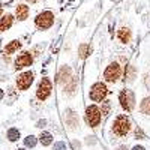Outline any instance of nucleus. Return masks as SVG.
I'll return each mask as SVG.
<instances>
[{"mask_svg":"<svg viewBox=\"0 0 150 150\" xmlns=\"http://www.w3.org/2000/svg\"><path fill=\"white\" fill-rule=\"evenodd\" d=\"M132 150H146V149H144L143 146H135V147H134Z\"/></svg>","mask_w":150,"mask_h":150,"instance_id":"obj_27","label":"nucleus"},{"mask_svg":"<svg viewBox=\"0 0 150 150\" xmlns=\"http://www.w3.org/2000/svg\"><path fill=\"white\" fill-rule=\"evenodd\" d=\"M108 89L104 83H95L90 89V98L93 101H102V99L107 96Z\"/></svg>","mask_w":150,"mask_h":150,"instance_id":"obj_5","label":"nucleus"},{"mask_svg":"<svg viewBox=\"0 0 150 150\" xmlns=\"http://www.w3.org/2000/svg\"><path fill=\"white\" fill-rule=\"evenodd\" d=\"M39 141H41L42 146H50V144H51V141H53V135L50 134V132H42L39 135Z\"/></svg>","mask_w":150,"mask_h":150,"instance_id":"obj_17","label":"nucleus"},{"mask_svg":"<svg viewBox=\"0 0 150 150\" xmlns=\"http://www.w3.org/2000/svg\"><path fill=\"white\" fill-rule=\"evenodd\" d=\"M15 15L20 21H24L27 17H29V6L26 5H18L17 6V11H15Z\"/></svg>","mask_w":150,"mask_h":150,"instance_id":"obj_12","label":"nucleus"},{"mask_svg":"<svg viewBox=\"0 0 150 150\" xmlns=\"http://www.w3.org/2000/svg\"><path fill=\"white\" fill-rule=\"evenodd\" d=\"M45 123H47L45 120H39V122H38V128H44V126H45Z\"/></svg>","mask_w":150,"mask_h":150,"instance_id":"obj_26","label":"nucleus"},{"mask_svg":"<svg viewBox=\"0 0 150 150\" xmlns=\"http://www.w3.org/2000/svg\"><path fill=\"white\" fill-rule=\"evenodd\" d=\"M51 81H50L48 78H42L39 86H38V90H36V96L38 99H41V101H44V99H47L50 96V93H51Z\"/></svg>","mask_w":150,"mask_h":150,"instance_id":"obj_6","label":"nucleus"},{"mask_svg":"<svg viewBox=\"0 0 150 150\" xmlns=\"http://www.w3.org/2000/svg\"><path fill=\"white\" fill-rule=\"evenodd\" d=\"M17 150H26V149H17Z\"/></svg>","mask_w":150,"mask_h":150,"instance_id":"obj_32","label":"nucleus"},{"mask_svg":"<svg viewBox=\"0 0 150 150\" xmlns=\"http://www.w3.org/2000/svg\"><path fill=\"white\" fill-rule=\"evenodd\" d=\"M117 150H129V149H128V147H126V146H120V147H119V149H117Z\"/></svg>","mask_w":150,"mask_h":150,"instance_id":"obj_28","label":"nucleus"},{"mask_svg":"<svg viewBox=\"0 0 150 150\" xmlns=\"http://www.w3.org/2000/svg\"><path fill=\"white\" fill-rule=\"evenodd\" d=\"M135 137H137V138H140V140H143V138H144V132H143L140 128H137V129H135Z\"/></svg>","mask_w":150,"mask_h":150,"instance_id":"obj_24","label":"nucleus"},{"mask_svg":"<svg viewBox=\"0 0 150 150\" xmlns=\"http://www.w3.org/2000/svg\"><path fill=\"white\" fill-rule=\"evenodd\" d=\"M72 147H74V150H78V149L81 147V144H80L78 141H72Z\"/></svg>","mask_w":150,"mask_h":150,"instance_id":"obj_25","label":"nucleus"},{"mask_svg":"<svg viewBox=\"0 0 150 150\" xmlns=\"http://www.w3.org/2000/svg\"><path fill=\"white\" fill-rule=\"evenodd\" d=\"M54 23V14L50 11H44L35 18V24L39 29H50Z\"/></svg>","mask_w":150,"mask_h":150,"instance_id":"obj_2","label":"nucleus"},{"mask_svg":"<svg viewBox=\"0 0 150 150\" xmlns=\"http://www.w3.org/2000/svg\"><path fill=\"white\" fill-rule=\"evenodd\" d=\"M140 108H141V112H144V114H150V98L143 99Z\"/></svg>","mask_w":150,"mask_h":150,"instance_id":"obj_20","label":"nucleus"},{"mask_svg":"<svg viewBox=\"0 0 150 150\" xmlns=\"http://www.w3.org/2000/svg\"><path fill=\"white\" fill-rule=\"evenodd\" d=\"M119 101H120L122 108H123V110H126L128 112L132 111L134 107H135V96H134V93H132L131 90H128V89H126V90H123V92L120 93Z\"/></svg>","mask_w":150,"mask_h":150,"instance_id":"obj_4","label":"nucleus"},{"mask_svg":"<svg viewBox=\"0 0 150 150\" xmlns=\"http://www.w3.org/2000/svg\"><path fill=\"white\" fill-rule=\"evenodd\" d=\"M8 138H9V141H17V140L20 138V131L15 129V128L9 129V131H8Z\"/></svg>","mask_w":150,"mask_h":150,"instance_id":"obj_19","label":"nucleus"},{"mask_svg":"<svg viewBox=\"0 0 150 150\" xmlns=\"http://www.w3.org/2000/svg\"><path fill=\"white\" fill-rule=\"evenodd\" d=\"M2 11H3V8H2V5H0V14H2Z\"/></svg>","mask_w":150,"mask_h":150,"instance_id":"obj_30","label":"nucleus"},{"mask_svg":"<svg viewBox=\"0 0 150 150\" xmlns=\"http://www.w3.org/2000/svg\"><path fill=\"white\" fill-rule=\"evenodd\" d=\"M3 96H5V93H3V90L0 89V99H3Z\"/></svg>","mask_w":150,"mask_h":150,"instance_id":"obj_29","label":"nucleus"},{"mask_svg":"<svg viewBox=\"0 0 150 150\" xmlns=\"http://www.w3.org/2000/svg\"><path fill=\"white\" fill-rule=\"evenodd\" d=\"M134 78H135V66L129 65L125 69V80L131 83V81H134Z\"/></svg>","mask_w":150,"mask_h":150,"instance_id":"obj_16","label":"nucleus"},{"mask_svg":"<svg viewBox=\"0 0 150 150\" xmlns=\"http://www.w3.org/2000/svg\"><path fill=\"white\" fill-rule=\"evenodd\" d=\"M24 144H26V147H35V146H36V137L29 135L27 138L24 140Z\"/></svg>","mask_w":150,"mask_h":150,"instance_id":"obj_21","label":"nucleus"},{"mask_svg":"<svg viewBox=\"0 0 150 150\" xmlns=\"http://www.w3.org/2000/svg\"><path fill=\"white\" fill-rule=\"evenodd\" d=\"M12 23H14V18H12V15H5L0 18V32H5L8 30L11 26H12Z\"/></svg>","mask_w":150,"mask_h":150,"instance_id":"obj_13","label":"nucleus"},{"mask_svg":"<svg viewBox=\"0 0 150 150\" xmlns=\"http://www.w3.org/2000/svg\"><path fill=\"white\" fill-rule=\"evenodd\" d=\"M32 83H33V72H24V74H21L20 77L17 78V86H18V89L20 90H26V89H29V87L32 86Z\"/></svg>","mask_w":150,"mask_h":150,"instance_id":"obj_8","label":"nucleus"},{"mask_svg":"<svg viewBox=\"0 0 150 150\" xmlns=\"http://www.w3.org/2000/svg\"><path fill=\"white\" fill-rule=\"evenodd\" d=\"M110 107H111V105H110V101H104V102H102V114H104V116L108 114Z\"/></svg>","mask_w":150,"mask_h":150,"instance_id":"obj_22","label":"nucleus"},{"mask_svg":"<svg viewBox=\"0 0 150 150\" xmlns=\"http://www.w3.org/2000/svg\"><path fill=\"white\" fill-rule=\"evenodd\" d=\"M78 51H80V57H81V59H86L87 56L90 54L92 48H90V45H87V44H83V45H80Z\"/></svg>","mask_w":150,"mask_h":150,"instance_id":"obj_18","label":"nucleus"},{"mask_svg":"<svg viewBox=\"0 0 150 150\" xmlns=\"http://www.w3.org/2000/svg\"><path fill=\"white\" fill-rule=\"evenodd\" d=\"M86 120L90 126H98L99 122H101V110L96 105H89L86 108Z\"/></svg>","mask_w":150,"mask_h":150,"instance_id":"obj_3","label":"nucleus"},{"mask_svg":"<svg viewBox=\"0 0 150 150\" xmlns=\"http://www.w3.org/2000/svg\"><path fill=\"white\" fill-rule=\"evenodd\" d=\"M32 62H33V57L30 53L27 51H24L18 56V59L15 60V68L17 69H23V68H26V66H30L32 65Z\"/></svg>","mask_w":150,"mask_h":150,"instance_id":"obj_9","label":"nucleus"},{"mask_svg":"<svg viewBox=\"0 0 150 150\" xmlns=\"http://www.w3.org/2000/svg\"><path fill=\"white\" fill-rule=\"evenodd\" d=\"M120 75H122V69H120L119 63H111V65H108V68H107L105 72H104L105 80L110 81V83L117 81V80L120 78Z\"/></svg>","mask_w":150,"mask_h":150,"instance_id":"obj_7","label":"nucleus"},{"mask_svg":"<svg viewBox=\"0 0 150 150\" xmlns=\"http://www.w3.org/2000/svg\"><path fill=\"white\" fill-rule=\"evenodd\" d=\"M117 36H119V39L122 41V42H129L131 41V30L129 29H126V27H122L120 30H119V33H117Z\"/></svg>","mask_w":150,"mask_h":150,"instance_id":"obj_14","label":"nucleus"},{"mask_svg":"<svg viewBox=\"0 0 150 150\" xmlns=\"http://www.w3.org/2000/svg\"><path fill=\"white\" fill-rule=\"evenodd\" d=\"M65 120H66V123H68V126H71L72 129L78 126V116L75 114L72 110H69V108L65 111Z\"/></svg>","mask_w":150,"mask_h":150,"instance_id":"obj_11","label":"nucleus"},{"mask_svg":"<svg viewBox=\"0 0 150 150\" xmlns=\"http://www.w3.org/2000/svg\"><path fill=\"white\" fill-rule=\"evenodd\" d=\"M71 80H72V77H71V68L69 66H63V68L60 69L59 75H57V81L60 84H65L66 86Z\"/></svg>","mask_w":150,"mask_h":150,"instance_id":"obj_10","label":"nucleus"},{"mask_svg":"<svg viewBox=\"0 0 150 150\" xmlns=\"http://www.w3.org/2000/svg\"><path fill=\"white\" fill-rule=\"evenodd\" d=\"M20 47H21V42H20V41H12V42H9V44L6 45L5 53H6V54H12V53H15Z\"/></svg>","mask_w":150,"mask_h":150,"instance_id":"obj_15","label":"nucleus"},{"mask_svg":"<svg viewBox=\"0 0 150 150\" xmlns=\"http://www.w3.org/2000/svg\"><path fill=\"white\" fill-rule=\"evenodd\" d=\"M27 2H36V0H27Z\"/></svg>","mask_w":150,"mask_h":150,"instance_id":"obj_31","label":"nucleus"},{"mask_svg":"<svg viewBox=\"0 0 150 150\" xmlns=\"http://www.w3.org/2000/svg\"><path fill=\"white\" fill-rule=\"evenodd\" d=\"M129 129H131V120H129V117L123 116V114L117 116L114 123H112V132H114L116 135L123 137V135H126L129 132Z\"/></svg>","mask_w":150,"mask_h":150,"instance_id":"obj_1","label":"nucleus"},{"mask_svg":"<svg viewBox=\"0 0 150 150\" xmlns=\"http://www.w3.org/2000/svg\"><path fill=\"white\" fill-rule=\"evenodd\" d=\"M54 150H66V144L63 141H59L54 144Z\"/></svg>","mask_w":150,"mask_h":150,"instance_id":"obj_23","label":"nucleus"}]
</instances>
